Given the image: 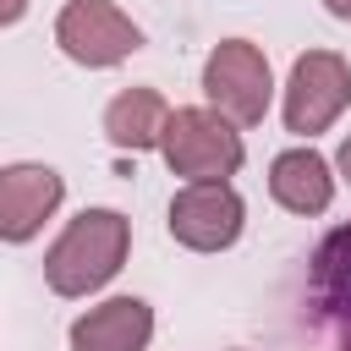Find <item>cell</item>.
Here are the masks:
<instances>
[{"label":"cell","instance_id":"277c9868","mask_svg":"<svg viewBox=\"0 0 351 351\" xmlns=\"http://www.w3.org/2000/svg\"><path fill=\"white\" fill-rule=\"evenodd\" d=\"M346 104H351V66L335 49H307L285 82V126L296 137H313L335 126Z\"/></svg>","mask_w":351,"mask_h":351},{"label":"cell","instance_id":"5b68a950","mask_svg":"<svg viewBox=\"0 0 351 351\" xmlns=\"http://www.w3.org/2000/svg\"><path fill=\"white\" fill-rule=\"evenodd\" d=\"M55 44L77 66H115L132 49H143V33L110 0H66V11L55 16Z\"/></svg>","mask_w":351,"mask_h":351},{"label":"cell","instance_id":"ba28073f","mask_svg":"<svg viewBox=\"0 0 351 351\" xmlns=\"http://www.w3.org/2000/svg\"><path fill=\"white\" fill-rule=\"evenodd\" d=\"M154 340V313L143 296H115L71 324V351H143Z\"/></svg>","mask_w":351,"mask_h":351},{"label":"cell","instance_id":"9c48e42d","mask_svg":"<svg viewBox=\"0 0 351 351\" xmlns=\"http://www.w3.org/2000/svg\"><path fill=\"white\" fill-rule=\"evenodd\" d=\"M269 192H274V203L291 208V214H324L329 197H335L329 159L313 154V148H285V154L269 165Z\"/></svg>","mask_w":351,"mask_h":351},{"label":"cell","instance_id":"5bb4252c","mask_svg":"<svg viewBox=\"0 0 351 351\" xmlns=\"http://www.w3.org/2000/svg\"><path fill=\"white\" fill-rule=\"evenodd\" d=\"M22 5H27V0H5V11H0V22H16V16H22Z\"/></svg>","mask_w":351,"mask_h":351},{"label":"cell","instance_id":"52a82bcc","mask_svg":"<svg viewBox=\"0 0 351 351\" xmlns=\"http://www.w3.org/2000/svg\"><path fill=\"white\" fill-rule=\"evenodd\" d=\"M66 181L49 165H11L0 170V236L5 241H27L38 236V225L60 208Z\"/></svg>","mask_w":351,"mask_h":351},{"label":"cell","instance_id":"8fae6325","mask_svg":"<svg viewBox=\"0 0 351 351\" xmlns=\"http://www.w3.org/2000/svg\"><path fill=\"white\" fill-rule=\"evenodd\" d=\"M313 296L329 318L351 324V225L329 230L313 252Z\"/></svg>","mask_w":351,"mask_h":351},{"label":"cell","instance_id":"30bf717a","mask_svg":"<svg viewBox=\"0 0 351 351\" xmlns=\"http://www.w3.org/2000/svg\"><path fill=\"white\" fill-rule=\"evenodd\" d=\"M165 126H170V104L154 88H121L104 110V137L115 148H165Z\"/></svg>","mask_w":351,"mask_h":351},{"label":"cell","instance_id":"6da1fadb","mask_svg":"<svg viewBox=\"0 0 351 351\" xmlns=\"http://www.w3.org/2000/svg\"><path fill=\"white\" fill-rule=\"evenodd\" d=\"M126 247H132L126 214H115V208H82L55 236V247L44 252V280H49L55 296H88V291H99L126 263Z\"/></svg>","mask_w":351,"mask_h":351},{"label":"cell","instance_id":"7a4b0ae2","mask_svg":"<svg viewBox=\"0 0 351 351\" xmlns=\"http://www.w3.org/2000/svg\"><path fill=\"white\" fill-rule=\"evenodd\" d=\"M247 159L241 132L219 110H170L165 126V165L186 181H225Z\"/></svg>","mask_w":351,"mask_h":351},{"label":"cell","instance_id":"9a60e30c","mask_svg":"<svg viewBox=\"0 0 351 351\" xmlns=\"http://www.w3.org/2000/svg\"><path fill=\"white\" fill-rule=\"evenodd\" d=\"M346 351H351V346H346Z\"/></svg>","mask_w":351,"mask_h":351},{"label":"cell","instance_id":"8992f818","mask_svg":"<svg viewBox=\"0 0 351 351\" xmlns=\"http://www.w3.org/2000/svg\"><path fill=\"white\" fill-rule=\"evenodd\" d=\"M241 197L230 181H186L170 197V236L192 252H225L241 236Z\"/></svg>","mask_w":351,"mask_h":351},{"label":"cell","instance_id":"3957f363","mask_svg":"<svg viewBox=\"0 0 351 351\" xmlns=\"http://www.w3.org/2000/svg\"><path fill=\"white\" fill-rule=\"evenodd\" d=\"M203 93L219 115H230L236 126H258L269 115V93H274V77H269V60L258 44L247 38H225L208 49L203 60Z\"/></svg>","mask_w":351,"mask_h":351},{"label":"cell","instance_id":"4fadbf2b","mask_svg":"<svg viewBox=\"0 0 351 351\" xmlns=\"http://www.w3.org/2000/svg\"><path fill=\"white\" fill-rule=\"evenodd\" d=\"M335 165H340V176H346V181H351V137H346V143H340V159H335Z\"/></svg>","mask_w":351,"mask_h":351},{"label":"cell","instance_id":"7c38bea8","mask_svg":"<svg viewBox=\"0 0 351 351\" xmlns=\"http://www.w3.org/2000/svg\"><path fill=\"white\" fill-rule=\"evenodd\" d=\"M329 5V16H340V22H351V0H324Z\"/></svg>","mask_w":351,"mask_h":351}]
</instances>
